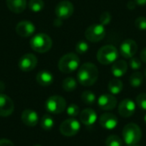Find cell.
<instances>
[{
	"instance_id": "obj_16",
	"label": "cell",
	"mask_w": 146,
	"mask_h": 146,
	"mask_svg": "<svg viewBox=\"0 0 146 146\" xmlns=\"http://www.w3.org/2000/svg\"><path fill=\"white\" fill-rule=\"evenodd\" d=\"M99 124L103 128H105L107 130H112L117 127L118 119L112 113H104L99 118Z\"/></svg>"
},
{
	"instance_id": "obj_31",
	"label": "cell",
	"mask_w": 146,
	"mask_h": 146,
	"mask_svg": "<svg viewBox=\"0 0 146 146\" xmlns=\"http://www.w3.org/2000/svg\"><path fill=\"white\" fill-rule=\"evenodd\" d=\"M111 19H112L111 14L110 12H108V11H105V12L102 13L100 17H99L100 24H102L104 26H106V25H108L111 21Z\"/></svg>"
},
{
	"instance_id": "obj_22",
	"label": "cell",
	"mask_w": 146,
	"mask_h": 146,
	"mask_svg": "<svg viewBox=\"0 0 146 146\" xmlns=\"http://www.w3.org/2000/svg\"><path fill=\"white\" fill-rule=\"evenodd\" d=\"M108 88L112 95H116L121 92L123 89V83L119 79H113L109 82Z\"/></svg>"
},
{
	"instance_id": "obj_8",
	"label": "cell",
	"mask_w": 146,
	"mask_h": 146,
	"mask_svg": "<svg viewBox=\"0 0 146 146\" xmlns=\"http://www.w3.org/2000/svg\"><path fill=\"white\" fill-rule=\"evenodd\" d=\"M59 129L62 135L66 137H72L79 133L80 129V123L74 118L67 119L62 122Z\"/></svg>"
},
{
	"instance_id": "obj_40",
	"label": "cell",
	"mask_w": 146,
	"mask_h": 146,
	"mask_svg": "<svg viewBox=\"0 0 146 146\" xmlns=\"http://www.w3.org/2000/svg\"><path fill=\"white\" fill-rule=\"evenodd\" d=\"M127 146H138V145H127Z\"/></svg>"
},
{
	"instance_id": "obj_25",
	"label": "cell",
	"mask_w": 146,
	"mask_h": 146,
	"mask_svg": "<svg viewBox=\"0 0 146 146\" xmlns=\"http://www.w3.org/2000/svg\"><path fill=\"white\" fill-rule=\"evenodd\" d=\"M41 127L44 130H50L54 127V120L50 115H44L40 121Z\"/></svg>"
},
{
	"instance_id": "obj_1",
	"label": "cell",
	"mask_w": 146,
	"mask_h": 146,
	"mask_svg": "<svg viewBox=\"0 0 146 146\" xmlns=\"http://www.w3.org/2000/svg\"><path fill=\"white\" fill-rule=\"evenodd\" d=\"M78 82L84 86L94 85L98 79V69L92 62H86L80 66L77 73Z\"/></svg>"
},
{
	"instance_id": "obj_2",
	"label": "cell",
	"mask_w": 146,
	"mask_h": 146,
	"mask_svg": "<svg viewBox=\"0 0 146 146\" xmlns=\"http://www.w3.org/2000/svg\"><path fill=\"white\" fill-rule=\"evenodd\" d=\"M122 137L124 142L127 145H136L142 138V131L137 124L128 123L123 127Z\"/></svg>"
},
{
	"instance_id": "obj_14",
	"label": "cell",
	"mask_w": 146,
	"mask_h": 146,
	"mask_svg": "<svg viewBox=\"0 0 146 146\" xmlns=\"http://www.w3.org/2000/svg\"><path fill=\"white\" fill-rule=\"evenodd\" d=\"M98 106L103 110H114L117 105V100L112 94H103L98 99Z\"/></svg>"
},
{
	"instance_id": "obj_19",
	"label": "cell",
	"mask_w": 146,
	"mask_h": 146,
	"mask_svg": "<svg viewBox=\"0 0 146 146\" xmlns=\"http://www.w3.org/2000/svg\"><path fill=\"white\" fill-rule=\"evenodd\" d=\"M127 67L128 65L124 60H116L112 65L111 73L116 78L122 77L127 72Z\"/></svg>"
},
{
	"instance_id": "obj_32",
	"label": "cell",
	"mask_w": 146,
	"mask_h": 146,
	"mask_svg": "<svg viewBox=\"0 0 146 146\" xmlns=\"http://www.w3.org/2000/svg\"><path fill=\"white\" fill-rule=\"evenodd\" d=\"M67 114L71 117H75L80 114V108L76 104H70L67 108Z\"/></svg>"
},
{
	"instance_id": "obj_35",
	"label": "cell",
	"mask_w": 146,
	"mask_h": 146,
	"mask_svg": "<svg viewBox=\"0 0 146 146\" xmlns=\"http://www.w3.org/2000/svg\"><path fill=\"white\" fill-rule=\"evenodd\" d=\"M0 146H15L14 144L9 140V139H0Z\"/></svg>"
},
{
	"instance_id": "obj_18",
	"label": "cell",
	"mask_w": 146,
	"mask_h": 146,
	"mask_svg": "<svg viewBox=\"0 0 146 146\" xmlns=\"http://www.w3.org/2000/svg\"><path fill=\"white\" fill-rule=\"evenodd\" d=\"M21 121L22 122L30 127H35L38 122V115L37 112L32 110H25L21 113Z\"/></svg>"
},
{
	"instance_id": "obj_42",
	"label": "cell",
	"mask_w": 146,
	"mask_h": 146,
	"mask_svg": "<svg viewBox=\"0 0 146 146\" xmlns=\"http://www.w3.org/2000/svg\"><path fill=\"white\" fill-rule=\"evenodd\" d=\"M145 76H146V68H145Z\"/></svg>"
},
{
	"instance_id": "obj_21",
	"label": "cell",
	"mask_w": 146,
	"mask_h": 146,
	"mask_svg": "<svg viewBox=\"0 0 146 146\" xmlns=\"http://www.w3.org/2000/svg\"><path fill=\"white\" fill-rule=\"evenodd\" d=\"M6 4L10 11L15 14L23 12L27 7L26 0H6Z\"/></svg>"
},
{
	"instance_id": "obj_23",
	"label": "cell",
	"mask_w": 146,
	"mask_h": 146,
	"mask_svg": "<svg viewBox=\"0 0 146 146\" xmlns=\"http://www.w3.org/2000/svg\"><path fill=\"white\" fill-rule=\"evenodd\" d=\"M143 81H144V76L140 72L133 73L129 78L130 85L133 87H135V88L141 86V85L143 84Z\"/></svg>"
},
{
	"instance_id": "obj_20",
	"label": "cell",
	"mask_w": 146,
	"mask_h": 146,
	"mask_svg": "<svg viewBox=\"0 0 146 146\" xmlns=\"http://www.w3.org/2000/svg\"><path fill=\"white\" fill-rule=\"evenodd\" d=\"M36 80L38 85L42 86H48L53 83L54 77L50 72L47 70H42L38 73L36 76Z\"/></svg>"
},
{
	"instance_id": "obj_24",
	"label": "cell",
	"mask_w": 146,
	"mask_h": 146,
	"mask_svg": "<svg viewBox=\"0 0 146 146\" xmlns=\"http://www.w3.org/2000/svg\"><path fill=\"white\" fill-rule=\"evenodd\" d=\"M77 87V81L73 77H68L62 81V88L66 92H73Z\"/></svg>"
},
{
	"instance_id": "obj_36",
	"label": "cell",
	"mask_w": 146,
	"mask_h": 146,
	"mask_svg": "<svg viewBox=\"0 0 146 146\" xmlns=\"http://www.w3.org/2000/svg\"><path fill=\"white\" fill-rule=\"evenodd\" d=\"M140 60L144 62H146V47L144 48L140 52Z\"/></svg>"
},
{
	"instance_id": "obj_12",
	"label": "cell",
	"mask_w": 146,
	"mask_h": 146,
	"mask_svg": "<svg viewBox=\"0 0 146 146\" xmlns=\"http://www.w3.org/2000/svg\"><path fill=\"white\" fill-rule=\"evenodd\" d=\"M135 110H136V104L130 98L123 99L120 103L118 107V112L120 115L124 118L131 117L134 114Z\"/></svg>"
},
{
	"instance_id": "obj_4",
	"label": "cell",
	"mask_w": 146,
	"mask_h": 146,
	"mask_svg": "<svg viewBox=\"0 0 146 146\" xmlns=\"http://www.w3.org/2000/svg\"><path fill=\"white\" fill-rule=\"evenodd\" d=\"M119 56L118 50L114 45H104L101 47L97 53L98 61L103 65H109L114 63Z\"/></svg>"
},
{
	"instance_id": "obj_13",
	"label": "cell",
	"mask_w": 146,
	"mask_h": 146,
	"mask_svg": "<svg viewBox=\"0 0 146 146\" xmlns=\"http://www.w3.org/2000/svg\"><path fill=\"white\" fill-rule=\"evenodd\" d=\"M15 109L12 99L3 93H0V116L6 117L10 115Z\"/></svg>"
},
{
	"instance_id": "obj_15",
	"label": "cell",
	"mask_w": 146,
	"mask_h": 146,
	"mask_svg": "<svg viewBox=\"0 0 146 146\" xmlns=\"http://www.w3.org/2000/svg\"><path fill=\"white\" fill-rule=\"evenodd\" d=\"M15 31L16 33L21 37H30L35 32V26L29 21H21L16 25Z\"/></svg>"
},
{
	"instance_id": "obj_7",
	"label": "cell",
	"mask_w": 146,
	"mask_h": 146,
	"mask_svg": "<svg viewBox=\"0 0 146 146\" xmlns=\"http://www.w3.org/2000/svg\"><path fill=\"white\" fill-rule=\"evenodd\" d=\"M106 34L104 26L102 24H93L88 27L85 32L86 38L92 43H97L104 39Z\"/></svg>"
},
{
	"instance_id": "obj_26",
	"label": "cell",
	"mask_w": 146,
	"mask_h": 146,
	"mask_svg": "<svg viewBox=\"0 0 146 146\" xmlns=\"http://www.w3.org/2000/svg\"><path fill=\"white\" fill-rule=\"evenodd\" d=\"M81 99L83 101V103L91 105L93 104L96 101V95L91 92V91H85L82 94H81Z\"/></svg>"
},
{
	"instance_id": "obj_11",
	"label": "cell",
	"mask_w": 146,
	"mask_h": 146,
	"mask_svg": "<svg viewBox=\"0 0 146 146\" xmlns=\"http://www.w3.org/2000/svg\"><path fill=\"white\" fill-rule=\"evenodd\" d=\"M37 63H38L37 57L33 54L28 53V54L23 55L20 58L18 66L21 70L24 72H29V71L33 70L36 68Z\"/></svg>"
},
{
	"instance_id": "obj_10",
	"label": "cell",
	"mask_w": 146,
	"mask_h": 146,
	"mask_svg": "<svg viewBox=\"0 0 146 146\" xmlns=\"http://www.w3.org/2000/svg\"><path fill=\"white\" fill-rule=\"evenodd\" d=\"M138 50V44L133 39H126L124 40L120 46L121 55L127 59H130L134 56Z\"/></svg>"
},
{
	"instance_id": "obj_17",
	"label": "cell",
	"mask_w": 146,
	"mask_h": 146,
	"mask_svg": "<svg viewBox=\"0 0 146 146\" xmlns=\"http://www.w3.org/2000/svg\"><path fill=\"white\" fill-rule=\"evenodd\" d=\"M97 119H98L97 113L92 109H86L82 110L81 113L80 114V121L87 127L92 126L97 121Z\"/></svg>"
},
{
	"instance_id": "obj_27",
	"label": "cell",
	"mask_w": 146,
	"mask_h": 146,
	"mask_svg": "<svg viewBox=\"0 0 146 146\" xmlns=\"http://www.w3.org/2000/svg\"><path fill=\"white\" fill-rule=\"evenodd\" d=\"M28 7L33 12L38 13L44 9V3L42 0H30L28 3Z\"/></svg>"
},
{
	"instance_id": "obj_41",
	"label": "cell",
	"mask_w": 146,
	"mask_h": 146,
	"mask_svg": "<svg viewBox=\"0 0 146 146\" xmlns=\"http://www.w3.org/2000/svg\"><path fill=\"white\" fill-rule=\"evenodd\" d=\"M34 146H42V145H34Z\"/></svg>"
},
{
	"instance_id": "obj_5",
	"label": "cell",
	"mask_w": 146,
	"mask_h": 146,
	"mask_svg": "<svg viewBox=\"0 0 146 146\" xmlns=\"http://www.w3.org/2000/svg\"><path fill=\"white\" fill-rule=\"evenodd\" d=\"M80 66V58L74 53H68L62 56L58 62V68L64 74L75 71Z\"/></svg>"
},
{
	"instance_id": "obj_30",
	"label": "cell",
	"mask_w": 146,
	"mask_h": 146,
	"mask_svg": "<svg viewBox=\"0 0 146 146\" xmlns=\"http://www.w3.org/2000/svg\"><path fill=\"white\" fill-rule=\"evenodd\" d=\"M136 103L140 109L146 110V93H140L138 95L136 98Z\"/></svg>"
},
{
	"instance_id": "obj_9",
	"label": "cell",
	"mask_w": 146,
	"mask_h": 146,
	"mask_svg": "<svg viewBox=\"0 0 146 146\" xmlns=\"http://www.w3.org/2000/svg\"><path fill=\"white\" fill-rule=\"evenodd\" d=\"M55 13L57 19L66 20L69 18L74 13V5L71 2L68 0L61 1L57 3L55 9Z\"/></svg>"
},
{
	"instance_id": "obj_37",
	"label": "cell",
	"mask_w": 146,
	"mask_h": 146,
	"mask_svg": "<svg viewBox=\"0 0 146 146\" xmlns=\"http://www.w3.org/2000/svg\"><path fill=\"white\" fill-rule=\"evenodd\" d=\"M136 3V5H139V6H145L146 5V0H133Z\"/></svg>"
},
{
	"instance_id": "obj_29",
	"label": "cell",
	"mask_w": 146,
	"mask_h": 146,
	"mask_svg": "<svg viewBox=\"0 0 146 146\" xmlns=\"http://www.w3.org/2000/svg\"><path fill=\"white\" fill-rule=\"evenodd\" d=\"M88 50H89V44H87V42H86L84 40L79 41L75 45L76 53L79 55H83V54L86 53Z\"/></svg>"
},
{
	"instance_id": "obj_28",
	"label": "cell",
	"mask_w": 146,
	"mask_h": 146,
	"mask_svg": "<svg viewBox=\"0 0 146 146\" xmlns=\"http://www.w3.org/2000/svg\"><path fill=\"white\" fill-rule=\"evenodd\" d=\"M106 146H122V140L117 135H110L105 140Z\"/></svg>"
},
{
	"instance_id": "obj_6",
	"label": "cell",
	"mask_w": 146,
	"mask_h": 146,
	"mask_svg": "<svg viewBox=\"0 0 146 146\" xmlns=\"http://www.w3.org/2000/svg\"><path fill=\"white\" fill-rule=\"evenodd\" d=\"M65 99L58 95L50 97L45 102V109L49 113L58 115L62 113L66 109Z\"/></svg>"
},
{
	"instance_id": "obj_33",
	"label": "cell",
	"mask_w": 146,
	"mask_h": 146,
	"mask_svg": "<svg viewBox=\"0 0 146 146\" xmlns=\"http://www.w3.org/2000/svg\"><path fill=\"white\" fill-rule=\"evenodd\" d=\"M129 66L133 70H138L141 68L142 64H141V60L137 58V57H132L130 58L129 61Z\"/></svg>"
},
{
	"instance_id": "obj_38",
	"label": "cell",
	"mask_w": 146,
	"mask_h": 146,
	"mask_svg": "<svg viewBox=\"0 0 146 146\" xmlns=\"http://www.w3.org/2000/svg\"><path fill=\"white\" fill-rule=\"evenodd\" d=\"M3 90H4V84L2 81H0V92Z\"/></svg>"
},
{
	"instance_id": "obj_39",
	"label": "cell",
	"mask_w": 146,
	"mask_h": 146,
	"mask_svg": "<svg viewBox=\"0 0 146 146\" xmlns=\"http://www.w3.org/2000/svg\"><path fill=\"white\" fill-rule=\"evenodd\" d=\"M144 121H145V123L146 124V114L145 115V116H144Z\"/></svg>"
},
{
	"instance_id": "obj_3",
	"label": "cell",
	"mask_w": 146,
	"mask_h": 146,
	"mask_svg": "<svg viewBox=\"0 0 146 146\" xmlns=\"http://www.w3.org/2000/svg\"><path fill=\"white\" fill-rule=\"evenodd\" d=\"M31 48L38 53H45L52 46L50 37L45 33H38L34 35L30 41Z\"/></svg>"
},
{
	"instance_id": "obj_34",
	"label": "cell",
	"mask_w": 146,
	"mask_h": 146,
	"mask_svg": "<svg viewBox=\"0 0 146 146\" xmlns=\"http://www.w3.org/2000/svg\"><path fill=\"white\" fill-rule=\"evenodd\" d=\"M135 27L139 30H146V18L144 16L138 17L135 20Z\"/></svg>"
}]
</instances>
